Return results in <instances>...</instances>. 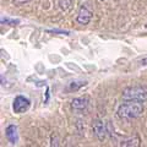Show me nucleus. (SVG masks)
Masks as SVG:
<instances>
[{
	"label": "nucleus",
	"instance_id": "f257e3e1",
	"mask_svg": "<svg viewBox=\"0 0 147 147\" xmlns=\"http://www.w3.org/2000/svg\"><path fill=\"white\" fill-rule=\"evenodd\" d=\"M144 113L142 102H124L118 108V117L121 119H135Z\"/></svg>",
	"mask_w": 147,
	"mask_h": 147
},
{
	"label": "nucleus",
	"instance_id": "f03ea898",
	"mask_svg": "<svg viewBox=\"0 0 147 147\" xmlns=\"http://www.w3.org/2000/svg\"><path fill=\"white\" fill-rule=\"evenodd\" d=\"M123 99L125 102H142L147 99V87L144 85L130 86L123 91Z\"/></svg>",
	"mask_w": 147,
	"mask_h": 147
},
{
	"label": "nucleus",
	"instance_id": "7ed1b4c3",
	"mask_svg": "<svg viewBox=\"0 0 147 147\" xmlns=\"http://www.w3.org/2000/svg\"><path fill=\"white\" fill-rule=\"evenodd\" d=\"M30 105H31V100L28 98L24 97V96H17V97L13 99L12 109L16 114H21V113L27 112Z\"/></svg>",
	"mask_w": 147,
	"mask_h": 147
},
{
	"label": "nucleus",
	"instance_id": "20e7f679",
	"mask_svg": "<svg viewBox=\"0 0 147 147\" xmlns=\"http://www.w3.org/2000/svg\"><path fill=\"white\" fill-rule=\"evenodd\" d=\"M92 129H93V132L98 140L103 141L105 139V136H107V127H105V124L103 123V120H100V119L93 120L92 121Z\"/></svg>",
	"mask_w": 147,
	"mask_h": 147
},
{
	"label": "nucleus",
	"instance_id": "39448f33",
	"mask_svg": "<svg viewBox=\"0 0 147 147\" xmlns=\"http://www.w3.org/2000/svg\"><path fill=\"white\" fill-rule=\"evenodd\" d=\"M91 18H92V12H91L87 7L82 6V7L80 9L79 13H77L76 22H77V24H80V25H84V26H85V25H88V24H90Z\"/></svg>",
	"mask_w": 147,
	"mask_h": 147
},
{
	"label": "nucleus",
	"instance_id": "423d86ee",
	"mask_svg": "<svg viewBox=\"0 0 147 147\" xmlns=\"http://www.w3.org/2000/svg\"><path fill=\"white\" fill-rule=\"evenodd\" d=\"M5 135L6 139L9 140V142H11L12 145H15L17 140H18V134H17V126L16 125H9L5 130Z\"/></svg>",
	"mask_w": 147,
	"mask_h": 147
},
{
	"label": "nucleus",
	"instance_id": "0eeeda50",
	"mask_svg": "<svg viewBox=\"0 0 147 147\" xmlns=\"http://www.w3.org/2000/svg\"><path fill=\"white\" fill-rule=\"evenodd\" d=\"M71 107L74 110L82 112L87 108V99L86 98H74L71 102Z\"/></svg>",
	"mask_w": 147,
	"mask_h": 147
},
{
	"label": "nucleus",
	"instance_id": "6e6552de",
	"mask_svg": "<svg viewBox=\"0 0 147 147\" xmlns=\"http://www.w3.org/2000/svg\"><path fill=\"white\" fill-rule=\"evenodd\" d=\"M120 147H140V137L139 136L129 137V139L121 142Z\"/></svg>",
	"mask_w": 147,
	"mask_h": 147
},
{
	"label": "nucleus",
	"instance_id": "1a4fd4ad",
	"mask_svg": "<svg viewBox=\"0 0 147 147\" xmlns=\"http://www.w3.org/2000/svg\"><path fill=\"white\" fill-rule=\"evenodd\" d=\"M86 85H87L86 81H74L69 85V90L70 91H77V90H80L82 86H86Z\"/></svg>",
	"mask_w": 147,
	"mask_h": 147
},
{
	"label": "nucleus",
	"instance_id": "9d476101",
	"mask_svg": "<svg viewBox=\"0 0 147 147\" xmlns=\"http://www.w3.org/2000/svg\"><path fill=\"white\" fill-rule=\"evenodd\" d=\"M20 24V20H11L7 17H3L1 18V25H9V26H16Z\"/></svg>",
	"mask_w": 147,
	"mask_h": 147
},
{
	"label": "nucleus",
	"instance_id": "9b49d317",
	"mask_svg": "<svg viewBox=\"0 0 147 147\" xmlns=\"http://www.w3.org/2000/svg\"><path fill=\"white\" fill-rule=\"evenodd\" d=\"M60 7H61V10H64V11H67L71 7V5H72V0H60Z\"/></svg>",
	"mask_w": 147,
	"mask_h": 147
},
{
	"label": "nucleus",
	"instance_id": "f8f14e48",
	"mask_svg": "<svg viewBox=\"0 0 147 147\" xmlns=\"http://www.w3.org/2000/svg\"><path fill=\"white\" fill-rule=\"evenodd\" d=\"M47 32H48V33H54V34L70 36V31H66V30H58V28H54V30H48Z\"/></svg>",
	"mask_w": 147,
	"mask_h": 147
},
{
	"label": "nucleus",
	"instance_id": "ddd939ff",
	"mask_svg": "<svg viewBox=\"0 0 147 147\" xmlns=\"http://www.w3.org/2000/svg\"><path fill=\"white\" fill-rule=\"evenodd\" d=\"M30 1H32V0H12V3L15 4V5H17V6H21V5L27 4V3H30Z\"/></svg>",
	"mask_w": 147,
	"mask_h": 147
},
{
	"label": "nucleus",
	"instance_id": "4468645a",
	"mask_svg": "<svg viewBox=\"0 0 147 147\" xmlns=\"http://www.w3.org/2000/svg\"><path fill=\"white\" fill-rule=\"evenodd\" d=\"M139 65H141V66H146L147 65V55L145 58H142L141 60H139Z\"/></svg>",
	"mask_w": 147,
	"mask_h": 147
},
{
	"label": "nucleus",
	"instance_id": "2eb2a0df",
	"mask_svg": "<svg viewBox=\"0 0 147 147\" xmlns=\"http://www.w3.org/2000/svg\"><path fill=\"white\" fill-rule=\"evenodd\" d=\"M52 147H58V137L52 136Z\"/></svg>",
	"mask_w": 147,
	"mask_h": 147
},
{
	"label": "nucleus",
	"instance_id": "dca6fc26",
	"mask_svg": "<svg viewBox=\"0 0 147 147\" xmlns=\"http://www.w3.org/2000/svg\"><path fill=\"white\" fill-rule=\"evenodd\" d=\"M100 1H104V0H100Z\"/></svg>",
	"mask_w": 147,
	"mask_h": 147
}]
</instances>
